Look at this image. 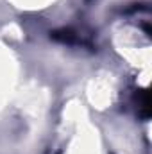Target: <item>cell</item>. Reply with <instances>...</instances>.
Wrapping results in <instances>:
<instances>
[{"label":"cell","instance_id":"cell-1","mask_svg":"<svg viewBox=\"0 0 152 154\" xmlns=\"http://www.w3.org/2000/svg\"><path fill=\"white\" fill-rule=\"evenodd\" d=\"M136 100H138V113L141 118H149L152 113L150 108V93L147 90H140L136 93Z\"/></svg>","mask_w":152,"mask_h":154}]
</instances>
